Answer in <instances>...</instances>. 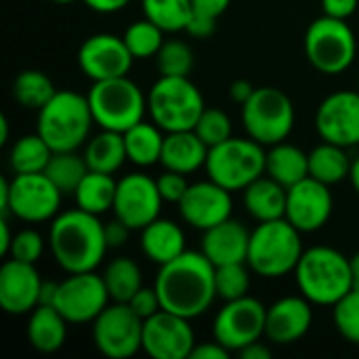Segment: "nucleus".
I'll return each instance as SVG.
<instances>
[{"instance_id":"55","label":"nucleus","mask_w":359,"mask_h":359,"mask_svg":"<svg viewBox=\"0 0 359 359\" xmlns=\"http://www.w3.org/2000/svg\"><path fill=\"white\" fill-rule=\"evenodd\" d=\"M57 288H59V284H55V282H42L40 305H53L55 303V297H57Z\"/></svg>"},{"instance_id":"39","label":"nucleus","mask_w":359,"mask_h":359,"mask_svg":"<svg viewBox=\"0 0 359 359\" xmlns=\"http://www.w3.org/2000/svg\"><path fill=\"white\" fill-rule=\"evenodd\" d=\"M248 263H227L215 269L217 297L227 301H236L248 297L250 290V271Z\"/></svg>"},{"instance_id":"21","label":"nucleus","mask_w":359,"mask_h":359,"mask_svg":"<svg viewBox=\"0 0 359 359\" xmlns=\"http://www.w3.org/2000/svg\"><path fill=\"white\" fill-rule=\"evenodd\" d=\"M42 278L34 263L8 259L0 267V307L11 316H23L40 305Z\"/></svg>"},{"instance_id":"29","label":"nucleus","mask_w":359,"mask_h":359,"mask_svg":"<svg viewBox=\"0 0 359 359\" xmlns=\"http://www.w3.org/2000/svg\"><path fill=\"white\" fill-rule=\"evenodd\" d=\"M84 160L88 164V170L116 175L124 166V162L128 160L126 145H124V135L116 133V130L101 128V133L95 135L86 143Z\"/></svg>"},{"instance_id":"15","label":"nucleus","mask_w":359,"mask_h":359,"mask_svg":"<svg viewBox=\"0 0 359 359\" xmlns=\"http://www.w3.org/2000/svg\"><path fill=\"white\" fill-rule=\"evenodd\" d=\"M162 204L164 200L160 196L158 181L143 172H130L118 181L111 210L116 219L126 223L133 231H141L160 217Z\"/></svg>"},{"instance_id":"12","label":"nucleus","mask_w":359,"mask_h":359,"mask_svg":"<svg viewBox=\"0 0 359 359\" xmlns=\"http://www.w3.org/2000/svg\"><path fill=\"white\" fill-rule=\"evenodd\" d=\"M63 191L44 175H15L8 181V212L23 223H44L59 215Z\"/></svg>"},{"instance_id":"33","label":"nucleus","mask_w":359,"mask_h":359,"mask_svg":"<svg viewBox=\"0 0 359 359\" xmlns=\"http://www.w3.org/2000/svg\"><path fill=\"white\" fill-rule=\"evenodd\" d=\"M101 276L111 303H128L135 297V292L143 286L141 269L128 257H118L109 261Z\"/></svg>"},{"instance_id":"34","label":"nucleus","mask_w":359,"mask_h":359,"mask_svg":"<svg viewBox=\"0 0 359 359\" xmlns=\"http://www.w3.org/2000/svg\"><path fill=\"white\" fill-rule=\"evenodd\" d=\"M50 156L53 149L48 147V143L38 133H34V135H23L13 143L8 154V164L15 175H34V172H44Z\"/></svg>"},{"instance_id":"56","label":"nucleus","mask_w":359,"mask_h":359,"mask_svg":"<svg viewBox=\"0 0 359 359\" xmlns=\"http://www.w3.org/2000/svg\"><path fill=\"white\" fill-rule=\"evenodd\" d=\"M349 179H351L353 189L359 194V156L353 160V166H351V175H349Z\"/></svg>"},{"instance_id":"2","label":"nucleus","mask_w":359,"mask_h":359,"mask_svg":"<svg viewBox=\"0 0 359 359\" xmlns=\"http://www.w3.org/2000/svg\"><path fill=\"white\" fill-rule=\"evenodd\" d=\"M105 223L97 215H90L82 208H72L59 212L48 231L50 252L57 265L65 273H84L95 271L107 248L105 242Z\"/></svg>"},{"instance_id":"18","label":"nucleus","mask_w":359,"mask_h":359,"mask_svg":"<svg viewBox=\"0 0 359 359\" xmlns=\"http://www.w3.org/2000/svg\"><path fill=\"white\" fill-rule=\"evenodd\" d=\"M334 200L330 185L307 177L297 185L288 187L286 200V219L301 231L313 233L320 231L332 217Z\"/></svg>"},{"instance_id":"9","label":"nucleus","mask_w":359,"mask_h":359,"mask_svg":"<svg viewBox=\"0 0 359 359\" xmlns=\"http://www.w3.org/2000/svg\"><path fill=\"white\" fill-rule=\"evenodd\" d=\"M303 44L309 63L326 76L347 72L358 55L355 32L347 19H334L328 15H322L309 23Z\"/></svg>"},{"instance_id":"6","label":"nucleus","mask_w":359,"mask_h":359,"mask_svg":"<svg viewBox=\"0 0 359 359\" xmlns=\"http://www.w3.org/2000/svg\"><path fill=\"white\" fill-rule=\"evenodd\" d=\"M204 109V97L189 76H160L147 95L151 122L164 133L194 130Z\"/></svg>"},{"instance_id":"35","label":"nucleus","mask_w":359,"mask_h":359,"mask_svg":"<svg viewBox=\"0 0 359 359\" xmlns=\"http://www.w3.org/2000/svg\"><path fill=\"white\" fill-rule=\"evenodd\" d=\"M55 93L57 88L53 80L40 69H23L13 80V97L25 109H42L55 97Z\"/></svg>"},{"instance_id":"47","label":"nucleus","mask_w":359,"mask_h":359,"mask_svg":"<svg viewBox=\"0 0 359 359\" xmlns=\"http://www.w3.org/2000/svg\"><path fill=\"white\" fill-rule=\"evenodd\" d=\"M359 0H322V11L334 19H349L358 11Z\"/></svg>"},{"instance_id":"10","label":"nucleus","mask_w":359,"mask_h":359,"mask_svg":"<svg viewBox=\"0 0 359 359\" xmlns=\"http://www.w3.org/2000/svg\"><path fill=\"white\" fill-rule=\"evenodd\" d=\"M294 105L276 86H259L242 105V124L250 139L269 147L288 139L294 128Z\"/></svg>"},{"instance_id":"44","label":"nucleus","mask_w":359,"mask_h":359,"mask_svg":"<svg viewBox=\"0 0 359 359\" xmlns=\"http://www.w3.org/2000/svg\"><path fill=\"white\" fill-rule=\"evenodd\" d=\"M187 175H181V172H175V170H166L162 172L156 181H158V189H160V196L164 202H170V204H179L181 198L185 196L189 183L185 179Z\"/></svg>"},{"instance_id":"19","label":"nucleus","mask_w":359,"mask_h":359,"mask_svg":"<svg viewBox=\"0 0 359 359\" xmlns=\"http://www.w3.org/2000/svg\"><path fill=\"white\" fill-rule=\"evenodd\" d=\"M135 57L122 36L95 34L78 48V65L93 82L128 76Z\"/></svg>"},{"instance_id":"14","label":"nucleus","mask_w":359,"mask_h":359,"mask_svg":"<svg viewBox=\"0 0 359 359\" xmlns=\"http://www.w3.org/2000/svg\"><path fill=\"white\" fill-rule=\"evenodd\" d=\"M109 292L105 288L103 276L95 271L69 273L57 288L55 307L69 324H86L95 322L97 316L109 305Z\"/></svg>"},{"instance_id":"22","label":"nucleus","mask_w":359,"mask_h":359,"mask_svg":"<svg viewBox=\"0 0 359 359\" xmlns=\"http://www.w3.org/2000/svg\"><path fill=\"white\" fill-rule=\"evenodd\" d=\"M313 324L311 301L301 297H284L267 307L265 339L273 345H292L301 341Z\"/></svg>"},{"instance_id":"58","label":"nucleus","mask_w":359,"mask_h":359,"mask_svg":"<svg viewBox=\"0 0 359 359\" xmlns=\"http://www.w3.org/2000/svg\"><path fill=\"white\" fill-rule=\"evenodd\" d=\"M351 271H353V284L359 288V252L351 257Z\"/></svg>"},{"instance_id":"28","label":"nucleus","mask_w":359,"mask_h":359,"mask_svg":"<svg viewBox=\"0 0 359 359\" xmlns=\"http://www.w3.org/2000/svg\"><path fill=\"white\" fill-rule=\"evenodd\" d=\"M265 175H269L288 189L309 177V154L286 141L269 145Z\"/></svg>"},{"instance_id":"45","label":"nucleus","mask_w":359,"mask_h":359,"mask_svg":"<svg viewBox=\"0 0 359 359\" xmlns=\"http://www.w3.org/2000/svg\"><path fill=\"white\" fill-rule=\"evenodd\" d=\"M130 309L141 318V320H147L151 318L154 313L162 311V303H160V297H158V290L156 288H145L141 286L135 297L128 301Z\"/></svg>"},{"instance_id":"50","label":"nucleus","mask_w":359,"mask_h":359,"mask_svg":"<svg viewBox=\"0 0 359 359\" xmlns=\"http://www.w3.org/2000/svg\"><path fill=\"white\" fill-rule=\"evenodd\" d=\"M229 355H231V351L227 347H223L219 341L204 343V345L196 343V347L191 351V359H227Z\"/></svg>"},{"instance_id":"52","label":"nucleus","mask_w":359,"mask_h":359,"mask_svg":"<svg viewBox=\"0 0 359 359\" xmlns=\"http://www.w3.org/2000/svg\"><path fill=\"white\" fill-rule=\"evenodd\" d=\"M252 93H255V86H252L248 80H244V78L233 80L231 86H229V97H231V101H236V103H240V105H244V103L250 99Z\"/></svg>"},{"instance_id":"53","label":"nucleus","mask_w":359,"mask_h":359,"mask_svg":"<svg viewBox=\"0 0 359 359\" xmlns=\"http://www.w3.org/2000/svg\"><path fill=\"white\" fill-rule=\"evenodd\" d=\"M238 353H240V355H242L244 359H269L271 358V349H269L265 343H261V341L246 345V347H244V349H240Z\"/></svg>"},{"instance_id":"38","label":"nucleus","mask_w":359,"mask_h":359,"mask_svg":"<svg viewBox=\"0 0 359 359\" xmlns=\"http://www.w3.org/2000/svg\"><path fill=\"white\" fill-rule=\"evenodd\" d=\"M164 34L166 32L162 27H158L154 21L143 17L139 21H133L126 27L122 38H124V42H126V46L135 59H149V57H156L158 50L162 48Z\"/></svg>"},{"instance_id":"57","label":"nucleus","mask_w":359,"mask_h":359,"mask_svg":"<svg viewBox=\"0 0 359 359\" xmlns=\"http://www.w3.org/2000/svg\"><path fill=\"white\" fill-rule=\"evenodd\" d=\"M0 143H8V120L6 116H0Z\"/></svg>"},{"instance_id":"31","label":"nucleus","mask_w":359,"mask_h":359,"mask_svg":"<svg viewBox=\"0 0 359 359\" xmlns=\"http://www.w3.org/2000/svg\"><path fill=\"white\" fill-rule=\"evenodd\" d=\"M347 147L322 141L309 151V177L326 183V185H337L351 175L353 160L345 151Z\"/></svg>"},{"instance_id":"8","label":"nucleus","mask_w":359,"mask_h":359,"mask_svg":"<svg viewBox=\"0 0 359 359\" xmlns=\"http://www.w3.org/2000/svg\"><path fill=\"white\" fill-rule=\"evenodd\" d=\"M267 151L255 139L231 137L208 149V179L229 191H244L252 181L265 175Z\"/></svg>"},{"instance_id":"13","label":"nucleus","mask_w":359,"mask_h":359,"mask_svg":"<svg viewBox=\"0 0 359 359\" xmlns=\"http://www.w3.org/2000/svg\"><path fill=\"white\" fill-rule=\"evenodd\" d=\"M265 318L267 307L259 299L242 297L227 301L215 318L212 337L231 353H238L246 345L265 337Z\"/></svg>"},{"instance_id":"41","label":"nucleus","mask_w":359,"mask_h":359,"mask_svg":"<svg viewBox=\"0 0 359 359\" xmlns=\"http://www.w3.org/2000/svg\"><path fill=\"white\" fill-rule=\"evenodd\" d=\"M194 130L208 145V149L233 137L231 118L223 109H217V107H206L200 120L196 122Z\"/></svg>"},{"instance_id":"27","label":"nucleus","mask_w":359,"mask_h":359,"mask_svg":"<svg viewBox=\"0 0 359 359\" xmlns=\"http://www.w3.org/2000/svg\"><path fill=\"white\" fill-rule=\"evenodd\" d=\"M67 320L55 305H38L29 311L27 341L40 353H55L67 339Z\"/></svg>"},{"instance_id":"17","label":"nucleus","mask_w":359,"mask_h":359,"mask_svg":"<svg viewBox=\"0 0 359 359\" xmlns=\"http://www.w3.org/2000/svg\"><path fill=\"white\" fill-rule=\"evenodd\" d=\"M316 130L322 141L355 147L359 145V90H337L316 111Z\"/></svg>"},{"instance_id":"51","label":"nucleus","mask_w":359,"mask_h":359,"mask_svg":"<svg viewBox=\"0 0 359 359\" xmlns=\"http://www.w3.org/2000/svg\"><path fill=\"white\" fill-rule=\"evenodd\" d=\"M82 2L95 13L109 15V13H118L122 8H126L133 0H82Z\"/></svg>"},{"instance_id":"43","label":"nucleus","mask_w":359,"mask_h":359,"mask_svg":"<svg viewBox=\"0 0 359 359\" xmlns=\"http://www.w3.org/2000/svg\"><path fill=\"white\" fill-rule=\"evenodd\" d=\"M44 252V240L34 229H21L13 236L8 259L23 261V263H38Z\"/></svg>"},{"instance_id":"24","label":"nucleus","mask_w":359,"mask_h":359,"mask_svg":"<svg viewBox=\"0 0 359 359\" xmlns=\"http://www.w3.org/2000/svg\"><path fill=\"white\" fill-rule=\"evenodd\" d=\"M206 160H208V145L196 135V130H177L164 135L160 164L166 170L191 175L204 168Z\"/></svg>"},{"instance_id":"32","label":"nucleus","mask_w":359,"mask_h":359,"mask_svg":"<svg viewBox=\"0 0 359 359\" xmlns=\"http://www.w3.org/2000/svg\"><path fill=\"white\" fill-rule=\"evenodd\" d=\"M116 189H118V181L114 179V175L88 170L74 191L76 206L99 217L114 208Z\"/></svg>"},{"instance_id":"48","label":"nucleus","mask_w":359,"mask_h":359,"mask_svg":"<svg viewBox=\"0 0 359 359\" xmlns=\"http://www.w3.org/2000/svg\"><path fill=\"white\" fill-rule=\"evenodd\" d=\"M217 21L219 19H210V17H204V15H196L194 13L185 32L189 36H194V38H210L217 32Z\"/></svg>"},{"instance_id":"5","label":"nucleus","mask_w":359,"mask_h":359,"mask_svg":"<svg viewBox=\"0 0 359 359\" xmlns=\"http://www.w3.org/2000/svg\"><path fill=\"white\" fill-rule=\"evenodd\" d=\"M301 231L288 219L263 221L250 233L248 267L261 278H282L297 269L303 257Z\"/></svg>"},{"instance_id":"49","label":"nucleus","mask_w":359,"mask_h":359,"mask_svg":"<svg viewBox=\"0 0 359 359\" xmlns=\"http://www.w3.org/2000/svg\"><path fill=\"white\" fill-rule=\"evenodd\" d=\"M229 4L231 0H191L194 13L210 17V19H219L229 8Z\"/></svg>"},{"instance_id":"7","label":"nucleus","mask_w":359,"mask_h":359,"mask_svg":"<svg viewBox=\"0 0 359 359\" xmlns=\"http://www.w3.org/2000/svg\"><path fill=\"white\" fill-rule=\"evenodd\" d=\"M95 124L105 130L126 133L143 122L147 111V97L128 76L97 80L86 93Z\"/></svg>"},{"instance_id":"42","label":"nucleus","mask_w":359,"mask_h":359,"mask_svg":"<svg viewBox=\"0 0 359 359\" xmlns=\"http://www.w3.org/2000/svg\"><path fill=\"white\" fill-rule=\"evenodd\" d=\"M332 320H334V326H337L339 334L347 343L359 345V288L349 290L334 305Z\"/></svg>"},{"instance_id":"36","label":"nucleus","mask_w":359,"mask_h":359,"mask_svg":"<svg viewBox=\"0 0 359 359\" xmlns=\"http://www.w3.org/2000/svg\"><path fill=\"white\" fill-rule=\"evenodd\" d=\"M143 15L168 34L185 32L194 15L191 0H141Z\"/></svg>"},{"instance_id":"40","label":"nucleus","mask_w":359,"mask_h":359,"mask_svg":"<svg viewBox=\"0 0 359 359\" xmlns=\"http://www.w3.org/2000/svg\"><path fill=\"white\" fill-rule=\"evenodd\" d=\"M160 76H189L194 67V50L183 40H164L156 55Z\"/></svg>"},{"instance_id":"30","label":"nucleus","mask_w":359,"mask_h":359,"mask_svg":"<svg viewBox=\"0 0 359 359\" xmlns=\"http://www.w3.org/2000/svg\"><path fill=\"white\" fill-rule=\"evenodd\" d=\"M164 130L154 124V122H139L133 128H128L124 135V145H126V156L128 162L147 168L154 164H160L162 158V147H164Z\"/></svg>"},{"instance_id":"16","label":"nucleus","mask_w":359,"mask_h":359,"mask_svg":"<svg viewBox=\"0 0 359 359\" xmlns=\"http://www.w3.org/2000/svg\"><path fill=\"white\" fill-rule=\"evenodd\" d=\"M196 347V334L187 318L158 311L143 320V351L151 359H187Z\"/></svg>"},{"instance_id":"59","label":"nucleus","mask_w":359,"mask_h":359,"mask_svg":"<svg viewBox=\"0 0 359 359\" xmlns=\"http://www.w3.org/2000/svg\"><path fill=\"white\" fill-rule=\"evenodd\" d=\"M50 2H55V4H69V2H74V0H50Z\"/></svg>"},{"instance_id":"23","label":"nucleus","mask_w":359,"mask_h":359,"mask_svg":"<svg viewBox=\"0 0 359 359\" xmlns=\"http://www.w3.org/2000/svg\"><path fill=\"white\" fill-rule=\"evenodd\" d=\"M248 246L250 231L233 219L206 229L202 236V252L215 267L227 263H246Z\"/></svg>"},{"instance_id":"1","label":"nucleus","mask_w":359,"mask_h":359,"mask_svg":"<svg viewBox=\"0 0 359 359\" xmlns=\"http://www.w3.org/2000/svg\"><path fill=\"white\" fill-rule=\"evenodd\" d=\"M215 265L204 252L185 250L175 261L160 265L154 288L158 290L164 311L183 316L187 320L206 313L217 297Z\"/></svg>"},{"instance_id":"60","label":"nucleus","mask_w":359,"mask_h":359,"mask_svg":"<svg viewBox=\"0 0 359 359\" xmlns=\"http://www.w3.org/2000/svg\"><path fill=\"white\" fill-rule=\"evenodd\" d=\"M358 90H359V88H358Z\"/></svg>"},{"instance_id":"4","label":"nucleus","mask_w":359,"mask_h":359,"mask_svg":"<svg viewBox=\"0 0 359 359\" xmlns=\"http://www.w3.org/2000/svg\"><path fill=\"white\" fill-rule=\"evenodd\" d=\"M95 124L86 95L76 90H57L55 97L38 109L36 133L53 151H76L90 135Z\"/></svg>"},{"instance_id":"54","label":"nucleus","mask_w":359,"mask_h":359,"mask_svg":"<svg viewBox=\"0 0 359 359\" xmlns=\"http://www.w3.org/2000/svg\"><path fill=\"white\" fill-rule=\"evenodd\" d=\"M11 242H13V233H11V229H8L6 219H2V223H0V255H2V257H8Z\"/></svg>"},{"instance_id":"11","label":"nucleus","mask_w":359,"mask_h":359,"mask_svg":"<svg viewBox=\"0 0 359 359\" xmlns=\"http://www.w3.org/2000/svg\"><path fill=\"white\" fill-rule=\"evenodd\" d=\"M93 343L105 358H133L143 349V320L128 303H111L93 322Z\"/></svg>"},{"instance_id":"20","label":"nucleus","mask_w":359,"mask_h":359,"mask_svg":"<svg viewBox=\"0 0 359 359\" xmlns=\"http://www.w3.org/2000/svg\"><path fill=\"white\" fill-rule=\"evenodd\" d=\"M177 206H179L181 219L189 227L206 231V229L231 219L233 200H231L229 189H225L223 185L208 179V181L191 183Z\"/></svg>"},{"instance_id":"3","label":"nucleus","mask_w":359,"mask_h":359,"mask_svg":"<svg viewBox=\"0 0 359 359\" xmlns=\"http://www.w3.org/2000/svg\"><path fill=\"white\" fill-rule=\"evenodd\" d=\"M299 292L313 305L334 307L355 288L351 259L330 246H313L303 252L294 269Z\"/></svg>"},{"instance_id":"25","label":"nucleus","mask_w":359,"mask_h":359,"mask_svg":"<svg viewBox=\"0 0 359 359\" xmlns=\"http://www.w3.org/2000/svg\"><path fill=\"white\" fill-rule=\"evenodd\" d=\"M141 250L151 263L166 265L187 250L185 233L181 225H177L175 221L158 217L141 229Z\"/></svg>"},{"instance_id":"46","label":"nucleus","mask_w":359,"mask_h":359,"mask_svg":"<svg viewBox=\"0 0 359 359\" xmlns=\"http://www.w3.org/2000/svg\"><path fill=\"white\" fill-rule=\"evenodd\" d=\"M105 229V242H107V248H120L128 242V236H130V227L126 223H122L120 219H114L109 223L103 225Z\"/></svg>"},{"instance_id":"26","label":"nucleus","mask_w":359,"mask_h":359,"mask_svg":"<svg viewBox=\"0 0 359 359\" xmlns=\"http://www.w3.org/2000/svg\"><path fill=\"white\" fill-rule=\"evenodd\" d=\"M286 200L288 189L269 175L259 177L244 189V208L259 223L286 219Z\"/></svg>"},{"instance_id":"37","label":"nucleus","mask_w":359,"mask_h":359,"mask_svg":"<svg viewBox=\"0 0 359 359\" xmlns=\"http://www.w3.org/2000/svg\"><path fill=\"white\" fill-rule=\"evenodd\" d=\"M88 164L84 156L78 151H53L44 175L63 191V194H74L80 181L86 177Z\"/></svg>"}]
</instances>
